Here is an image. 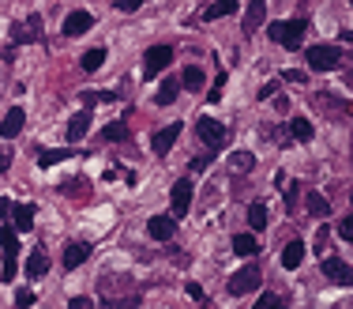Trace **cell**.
Masks as SVG:
<instances>
[{"instance_id": "cell-20", "label": "cell", "mask_w": 353, "mask_h": 309, "mask_svg": "<svg viewBox=\"0 0 353 309\" xmlns=\"http://www.w3.org/2000/svg\"><path fill=\"white\" fill-rule=\"evenodd\" d=\"M203 83H207L203 68L192 65V68H184V72H181V87H184V91H203Z\"/></svg>"}, {"instance_id": "cell-39", "label": "cell", "mask_w": 353, "mask_h": 309, "mask_svg": "<svg viewBox=\"0 0 353 309\" xmlns=\"http://www.w3.org/2000/svg\"><path fill=\"white\" fill-rule=\"evenodd\" d=\"M188 295L196 298V302H203V298H207V295H203V287H199V283H188Z\"/></svg>"}, {"instance_id": "cell-36", "label": "cell", "mask_w": 353, "mask_h": 309, "mask_svg": "<svg viewBox=\"0 0 353 309\" xmlns=\"http://www.w3.org/2000/svg\"><path fill=\"white\" fill-rule=\"evenodd\" d=\"M135 8H143V0H117V12H135Z\"/></svg>"}, {"instance_id": "cell-17", "label": "cell", "mask_w": 353, "mask_h": 309, "mask_svg": "<svg viewBox=\"0 0 353 309\" xmlns=\"http://www.w3.org/2000/svg\"><path fill=\"white\" fill-rule=\"evenodd\" d=\"M87 129H91V109H79V114L68 121V140H71V144H79V140L87 136Z\"/></svg>"}, {"instance_id": "cell-13", "label": "cell", "mask_w": 353, "mask_h": 309, "mask_svg": "<svg viewBox=\"0 0 353 309\" xmlns=\"http://www.w3.org/2000/svg\"><path fill=\"white\" fill-rule=\"evenodd\" d=\"M173 231H176V219H173V215H150L147 234L155 237V242H170Z\"/></svg>"}, {"instance_id": "cell-40", "label": "cell", "mask_w": 353, "mask_h": 309, "mask_svg": "<svg viewBox=\"0 0 353 309\" xmlns=\"http://www.w3.org/2000/svg\"><path fill=\"white\" fill-rule=\"evenodd\" d=\"M8 166H12V155H8V151H4V147H0V173H4V170H8Z\"/></svg>"}, {"instance_id": "cell-22", "label": "cell", "mask_w": 353, "mask_h": 309, "mask_svg": "<svg viewBox=\"0 0 353 309\" xmlns=\"http://www.w3.org/2000/svg\"><path fill=\"white\" fill-rule=\"evenodd\" d=\"M176 91H181V79L176 76H170V79H162V87H158V106H170V102L176 98Z\"/></svg>"}, {"instance_id": "cell-18", "label": "cell", "mask_w": 353, "mask_h": 309, "mask_svg": "<svg viewBox=\"0 0 353 309\" xmlns=\"http://www.w3.org/2000/svg\"><path fill=\"white\" fill-rule=\"evenodd\" d=\"M12 223H15V231L27 234L30 226H34V204H15V208H12Z\"/></svg>"}, {"instance_id": "cell-35", "label": "cell", "mask_w": 353, "mask_h": 309, "mask_svg": "<svg viewBox=\"0 0 353 309\" xmlns=\"http://www.w3.org/2000/svg\"><path fill=\"white\" fill-rule=\"evenodd\" d=\"M15 306H19V309L34 306V295H30V290H19V295H15Z\"/></svg>"}, {"instance_id": "cell-29", "label": "cell", "mask_w": 353, "mask_h": 309, "mask_svg": "<svg viewBox=\"0 0 353 309\" xmlns=\"http://www.w3.org/2000/svg\"><path fill=\"white\" fill-rule=\"evenodd\" d=\"M308 211H312L316 219L331 215V204H327V196H319V193H308Z\"/></svg>"}, {"instance_id": "cell-9", "label": "cell", "mask_w": 353, "mask_h": 309, "mask_svg": "<svg viewBox=\"0 0 353 309\" xmlns=\"http://www.w3.org/2000/svg\"><path fill=\"white\" fill-rule=\"evenodd\" d=\"M42 38V15H30V19H23L19 27L12 30V42L23 45V42H38Z\"/></svg>"}, {"instance_id": "cell-30", "label": "cell", "mask_w": 353, "mask_h": 309, "mask_svg": "<svg viewBox=\"0 0 353 309\" xmlns=\"http://www.w3.org/2000/svg\"><path fill=\"white\" fill-rule=\"evenodd\" d=\"M229 162H234V170L248 173V170L255 166V155H252V151H234V158H229Z\"/></svg>"}, {"instance_id": "cell-2", "label": "cell", "mask_w": 353, "mask_h": 309, "mask_svg": "<svg viewBox=\"0 0 353 309\" xmlns=\"http://www.w3.org/2000/svg\"><path fill=\"white\" fill-rule=\"evenodd\" d=\"M0 245H4V268H0V279L4 283H12L15 279V272H19V237H15V226H8V223H0Z\"/></svg>"}, {"instance_id": "cell-28", "label": "cell", "mask_w": 353, "mask_h": 309, "mask_svg": "<svg viewBox=\"0 0 353 309\" xmlns=\"http://www.w3.org/2000/svg\"><path fill=\"white\" fill-rule=\"evenodd\" d=\"M290 132H293V140L308 144V140H312V121H304V117H293V121H290Z\"/></svg>"}, {"instance_id": "cell-44", "label": "cell", "mask_w": 353, "mask_h": 309, "mask_svg": "<svg viewBox=\"0 0 353 309\" xmlns=\"http://www.w3.org/2000/svg\"><path fill=\"white\" fill-rule=\"evenodd\" d=\"M350 4H353V0H350Z\"/></svg>"}, {"instance_id": "cell-38", "label": "cell", "mask_w": 353, "mask_h": 309, "mask_svg": "<svg viewBox=\"0 0 353 309\" xmlns=\"http://www.w3.org/2000/svg\"><path fill=\"white\" fill-rule=\"evenodd\" d=\"M12 208H15V204H12V200H8V196H0V223H4V219H8V215H12Z\"/></svg>"}, {"instance_id": "cell-27", "label": "cell", "mask_w": 353, "mask_h": 309, "mask_svg": "<svg viewBox=\"0 0 353 309\" xmlns=\"http://www.w3.org/2000/svg\"><path fill=\"white\" fill-rule=\"evenodd\" d=\"M79 65H83L87 72H98V68L106 65V50H87V53H83V61H79Z\"/></svg>"}, {"instance_id": "cell-24", "label": "cell", "mask_w": 353, "mask_h": 309, "mask_svg": "<svg viewBox=\"0 0 353 309\" xmlns=\"http://www.w3.org/2000/svg\"><path fill=\"white\" fill-rule=\"evenodd\" d=\"M234 12H237V0H214V4L207 8L203 19L211 23V19H222V15H234Z\"/></svg>"}, {"instance_id": "cell-42", "label": "cell", "mask_w": 353, "mask_h": 309, "mask_svg": "<svg viewBox=\"0 0 353 309\" xmlns=\"http://www.w3.org/2000/svg\"><path fill=\"white\" fill-rule=\"evenodd\" d=\"M286 79H290V83H304V76L301 72H293V68H290V72H282Z\"/></svg>"}, {"instance_id": "cell-23", "label": "cell", "mask_w": 353, "mask_h": 309, "mask_svg": "<svg viewBox=\"0 0 353 309\" xmlns=\"http://www.w3.org/2000/svg\"><path fill=\"white\" fill-rule=\"evenodd\" d=\"M248 226H252V231H267V204L255 200L252 208H248Z\"/></svg>"}, {"instance_id": "cell-5", "label": "cell", "mask_w": 353, "mask_h": 309, "mask_svg": "<svg viewBox=\"0 0 353 309\" xmlns=\"http://www.w3.org/2000/svg\"><path fill=\"white\" fill-rule=\"evenodd\" d=\"M308 68H316V72H331L334 65L342 61V53H339V45H308Z\"/></svg>"}, {"instance_id": "cell-4", "label": "cell", "mask_w": 353, "mask_h": 309, "mask_svg": "<svg viewBox=\"0 0 353 309\" xmlns=\"http://www.w3.org/2000/svg\"><path fill=\"white\" fill-rule=\"evenodd\" d=\"M260 283H263L260 268H255V264H244V268H240L237 275H229L226 290H229V295H234V298H240V295H252V290L260 287Z\"/></svg>"}, {"instance_id": "cell-37", "label": "cell", "mask_w": 353, "mask_h": 309, "mask_svg": "<svg viewBox=\"0 0 353 309\" xmlns=\"http://www.w3.org/2000/svg\"><path fill=\"white\" fill-rule=\"evenodd\" d=\"M68 309H94V302H91V298H83V295H79V298H71V302H68Z\"/></svg>"}, {"instance_id": "cell-3", "label": "cell", "mask_w": 353, "mask_h": 309, "mask_svg": "<svg viewBox=\"0 0 353 309\" xmlns=\"http://www.w3.org/2000/svg\"><path fill=\"white\" fill-rule=\"evenodd\" d=\"M196 132H199V144L211 147V155L226 147V125L214 121V117H199V121H196Z\"/></svg>"}, {"instance_id": "cell-25", "label": "cell", "mask_w": 353, "mask_h": 309, "mask_svg": "<svg viewBox=\"0 0 353 309\" xmlns=\"http://www.w3.org/2000/svg\"><path fill=\"white\" fill-rule=\"evenodd\" d=\"M255 249H260V242H255L252 234H234V253L237 257H252Z\"/></svg>"}, {"instance_id": "cell-15", "label": "cell", "mask_w": 353, "mask_h": 309, "mask_svg": "<svg viewBox=\"0 0 353 309\" xmlns=\"http://www.w3.org/2000/svg\"><path fill=\"white\" fill-rule=\"evenodd\" d=\"M316 106L323 109L327 117H334V121H342V117L350 114V106L342 98H334V94H316Z\"/></svg>"}, {"instance_id": "cell-33", "label": "cell", "mask_w": 353, "mask_h": 309, "mask_svg": "<svg viewBox=\"0 0 353 309\" xmlns=\"http://www.w3.org/2000/svg\"><path fill=\"white\" fill-rule=\"evenodd\" d=\"M297 196H301V185L286 189V211H297Z\"/></svg>"}, {"instance_id": "cell-34", "label": "cell", "mask_w": 353, "mask_h": 309, "mask_svg": "<svg viewBox=\"0 0 353 309\" xmlns=\"http://www.w3.org/2000/svg\"><path fill=\"white\" fill-rule=\"evenodd\" d=\"M339 234L346 237V242H353V215H346V219L339 223Z\"/></svg>"}, {"instance_id": "cell-7", "label": "cell", "mask_w": 353, "mask_h": 309, "mask_svg": "<svg viewBox=\"0 0 353 309\" xmlns=\"http://www.w3.org/2000/svg\"><path fill=\"white\" fill-rule=\"evenodd\" d=\"M170 208H173V219H184L192 211V181L188 178H181L170 189Z\"/></svg>"}, {"instance_id": "cell-21", "label": "cell", "mask_w": 353, "mask_h": 309, "mask_svg": "<svg viewBox=\"0 0 353 309\" xmlns=\"http://www.w3.org/2000/svg\"><path fill=\"white\" fill-rule=\"evenodd\" d=\"M301 260H304V242H290L282 249V268H290V272H293V268H301Z\"/></svg>"}, {"instance_id": "cell-12", "label": "cell", "mask_w": 353, "mask_h": 309, "mask_svg": "<svg viewBox=\"0 0 353 309\" xmlns=\"http://www.w3.org/2000/svg\"><path fill=\"white\" fill-rule=\"evenodd\" d=\"M181 140V125H166L162 132H155V140H150V151L155 155H170V147Z\"/></svg>"}, {"instance_id": "cell-8", "label": "cell", "mask_w": 353, "mask_h": 309, "mask_svg": "<svg viewBox=\"0 0 353 309\" xmlns=\"http://www.w3.org/2000/svg\"><path fill=\"white\" fill-rule=\"evenodd\" d=\"M170 61H173L170 45H150L147 57H143V68H147V76H158L162 68H170Z\"/></svg>"}, {"instance_id": "cell-26", "label": "cell", "mask_w": 353, "mask_h": 309, "mask_svg": "<svg viewBox=\"0 0 353 309\" xmlns=\"http://www.w3.org/2000/svg\"><path fill=\"white\" fill-rule=\"evenodd\" d=\"M64 158H71L68 147H57V151H42V155H38V166H42V170H49V166L64 162Z\"/></svg>"}, {"instance_id": "cell-16", "label": "cell", "mask_w": 353, "mask_h": 309, "mask_svg": "<svg viewBox=\"0 0 353 309\" xmlns=\"http://www.w3.org/2000/svg\"><path fill=\"white\" fill-rule=\"evenodd\" d=\"M263 15H267V0H252L244 12V34H255L263 27Z\"/></svg>"}, {"instance_id": "cell-41", "label": "cell", "mask_w": 353, "mask_h": 309, "mask_svg": "<svg viewBox=\"0 0 353 309\" xmlns=\"http://www.w3.org/2000/svg\"><path fill=\"white\" fill-rule=\"evenodd\" d=\"M275 91H278V83H267V87H260V98H271Z\"/></svg>"}, {"instance_id": "cell-19", "label": "cell", "mask_w": 353, "mask_h": 309, "mask_svg": "<svg viewBox=\"0 0 353 309\" xmlns=\"http://www.w3.org/2000/svg\"><path fill=\"white\" fill-rule=\"evenodd\" d=\"M87 257H91V245H87V242H71L68 249H64V268H79Z\"/></svg>"}, {"instance_id": "cell-1", "label": "cell", "mask_w": 353, "mask_h": 309, "mask_svg": "<svg viewBox=\"0 0 353 309\" xmlns=\"http://www.w3.org/2000/svg\"><path fill=\"white\" fill-rule=\"evenodd\" d=\"M304 30H308V19H304V15H297V19H286V23H271L267 34L275 38L278 45H286V50H301Z\"/></svg>"}, {"instance_id": "cell-10", "label": "cell", "mask_w": 353, "mask_h": 309, "mask_svg": "<svg viewBox=\"0 0 353 309\" xmlns=\"http://www.w3.org/2000/svg\"><path fill=\"white\" fill-rule=\"evenodd\" d=\"M23 125H27V109H23V106H12V109L4 114V121H0V136H4V140L19 136Z\"/></svg>"}, {"instance_id": "cell-32", "label": "cell", "mask_w": 353, "mask_h": 309, "mask_svg": "<svg viewBox=\"0 0 353 309\" xmlns=\"http://www.w3.org/2000/svg\"><path fill=\"white\" fill-rule=\"evenodd\" d=\"M252 309H286V298L282 295H263Z\"/></svg>"}, {"instance_id": "cell-43", "label": "cell", "mask_w": 353, "mask_h": 309, "mask_svg": "<svg viewBox=\"0 0 353 309\" xmlns=\"http://www.w3.org/2000/svg\"><path fill=\"white\" fill-rule=\"evenodd\" d=\"M342 42H350V45H353V30H342Z\"/></svg>"}, {"instance_id": "cell-11", "label": "cell", "mask_w": 353, "mask_h": 309, "mask_svg": "<svg viewBox=\"0 0 353 309\" xmlns=\"http://www.w3.org/2000/svg\"><path fill=\"white\" fill-rule=\"evenodd\" d=\"M91 27H94V15H91V12H83V8H79V12H71L68 19H64V34H68V38L87 34Z\"/></svg>"}, {"instance_id": "cell-31", "label": "cell", "mask_w": 353, "mask_h": 309, "mask_svg": "<svg viewBox=\"0 0 353 309\" xmlns=\"http://www.w3.org/2000/svg\"><path fill=\"white\" fill-rule=\"evenodd\" d=\"M102 136L109 140V144H117V140H128V125L124 121H113V125H106V132Z\"/></svg>"}, {"instance_id": "cell-6", "label": "cell", "mask_w": 353, "mask_h": 309, "mask_svg": "<svg viewBox=\"0 0 353 309\" xmlns=\"http://www.w3.org/2000/svg\"><path fill=\"white\" fill-rule=\"evenodd\" d=\"M319 268H323V275L331 283H339V287H353V268L342 257H334V253H331V257H323V264H319Z\"/></svg>"}, {"instance_id": "cell-14", "label": "cell", "mask_w": 353, "mask_h": 309, "mask_svg": "<svg viewBox=\"0 0 353 309\" xmlns=\"http://www.w3.org/2000/svg\"><path fill=\"white\" fill-rule=\"evenodd\" d=\"M45 272H49V257H45L42 245H34V249H30V257H27V275H30V279H42Z\"/></svg>"}]
</instances>
